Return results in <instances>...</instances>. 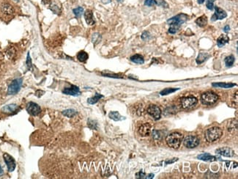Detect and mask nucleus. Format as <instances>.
Returning a JSON list of instances; mask_svg holds the SVG:
<instances>
[{"mask_svg":"<svg viewBox=\"0 0 238 179\" xmlns=\"http://www.w3.org/2000/svg\"><path fill=\"white\" fill-rule=\"evenodd\" d=\"M209 55L208 53L206 52H201L199 53V54L198 55L197 60H196V62H197V64H201L202 63H204L205 60H207L209 58Z\"/></svg>","mask_w":238,"mask_h":179,"instance_id":"412c9836","label":"nucleus"},{"mask_svg":"<svg viewBox=\"0 0 238 179\" xmlns=\"http://www.w3.org/2000/svg\"><path fill=\"white\" fill-rule=\"evenodd\" d=\"M62 93L64 94L73 96H78L81 94L79 88L76 85H71L70 87H66V88L63 90Z\"/></svg>","mask_w":238,"mask_h":179,"instance_id":"ddd939ff","label":"nucleus"},{"mask_svg":"<svg viewBox=\"0 0 238 179\" xmlns=\"http://www.w3.org/2000/svg\"><path fill=\"white\" fill-rule=\"evenodd\" d=\"M215 13L212 15V18H211V20L212 21H217V20L223 19L227 16V14H226V13L225 12V10H223V9L219 8V7L215 6Z\"/></svg>","mask_w":238,"mask_h":179,"instance_id":"9b49d317","label":"nucleus"},{"mask_svg":"<svg viewBox=\"0 0 238 179\" xmlns=\"http://www.w3.org/2000/svg\"><path fill=\"white\" fill-rule=\"evenodd\" d=\"M218 99V96L212 91H208L201 94V101L204 105H212L216 103Z\"/></svg>","mask_w":238,"mask_h":179,"instance_id":"20e7f679","label":"nucleus"},{"mask_svg":"<svg viewBox=\"0 0 238 179\" xmlns=\"http://www.w3.org/2000/svg\"><path fill=\"white\" fill-rule=\"evenodd\" d=\"M88 126L89 127L92 129H97V127H98L97 123H96L94 120L91 119H89L88 120Z\"/></svg>","mask_w":238,"mask_h":179,"instance_id":"2f4dec72","label":"nucleus"},{"mask_svg":"<svg viewBox=\"0 0 238 179\" xmlns=\"http://www.w3.org/2000/svg\"><path fill=\"white\" fill-rule=\"evenodd\" d=\"M197 159H199L202 160V161H205V162H215V161L217 160L215 156H212L211 154L210 153H201V154H199L197 156Z\"/></svg>","mask_w":238,"mask_h":179,"instance_id":"2eb2a0df","label":"nucleus"},{"mask_svg":"<svg viewBox=\"0 0 238 179\" xmlns=\"http://www.w3.org/2000/svg\"><path fill=\"white\" fill-rule=\"evenodd\" d=\"M73 11V13L75 14V16H76V17L79 18V17H81V16H82V14L83 13V8H81V7H79V8L74 9Z\"/></svg>","mask_w":238,"mask_h":179,"instance_id":"c756f323","label":"nucleus"},{"mask_svg":"<svg viewBox=\"0 0 238 179\" xmlns=\"http://www.w3.org/2000/svg\"><path fill=\"white\" fill-rule=\"evenodd\" d=\"M155 1L154 0H145L144 1V5H147V6L149 7H152L155 5Z\"/></svg>","mask_w":238,"mask_h":179,"instance_id":"4c0bfd02","label":"nucleus"},{"mask_svg":"<svg viewBox=\"0 0 238 179\" xmlns=\"http://www.w3.org/2000/svg\"><path fill=\"white\" fill-rule=\"evenodd\" d=\"M22 85V79H14L10 85H9L8 89V95H16L19 92Z\"/></svg>","mask_w":238,"mask_h":179,"instance_id":"39448f33","label":"nucleus"},{"mask_svg":"<svg viewBox=\"0 0 238 179\" xmlns=\"http://www.w3.org/2000/svg\"><path fill=\"white\" fill-rule=\"evenodd\" d=\"M2 173H3V170H2V169L1 165H0V175H1Z\"/></svg>","mask_w":238,"mask_h":179,"instance_id":"de8ad7c7","label":"nucleus"},{"mask_svg":"<svg viewBox=\"0 0 238 179\" xmlns=\"http://www.w3.org/2000/svg\"><path fill=\"white\" fill-rule=\"evenodd\" d=\"M161 133H160V131H158L154 130L153 132H152V137H153V138L155 139V140H160V139H161Z\"/></svg>","mask_w":238,"mask_h":179,"instance_id":"f704fd0d","label":"nucleus"},{"mask_svg":"<svg viewBox=\"0 0 238 179\" xmlns=\"http://www.w3.org/2000/svg\"><path fill=\"white\" fill-rule=\"evenodd\" d=\"M154 177V175L153 174H150L148 175V176H146V178H152Z\"/></svg>","mask_w":238,"mask_h":179,"instance_id":"a18cd8bd","label":"nucleus"},{"mask_svg":"<svg viewBox=\"0 0 238 179\" xmlns=\"http://www.w3.org/2000/svg\"><path fill=\"white\" fill-rule=\"evenodd\" d=\"M51 2H52V0H42V3L45 5H49Z\"/></svg>","mask_w":238,"mask_h":179,"instance_id":"79ce46f5","label":"nucleus"},{"mask_svg":"<svg viewBox=\"0 0 238 179\" xmlns=\"http://www.w3.org/2000/svg\"><path fill=\"white\" fill-rule=\"evenodd\" d=\"M2 11L3 13H5V15H12L14 13V9L12 7L11 5L8 4V3H5L2 5Z\"/></svg>","mask_w":238,"mask_h":179,"instance_id":"f3484780","label":"nucleus"},{"mask_svg":"<svg viewBox=\"0 0 238 179\" xmlns=\"http://www.w3.org/2000/svg\"><path fill=\"white\" fill-rule=\"evenodd\" d=\"M215 152L218 154L226 157H232L234 155V151L229 147L220 148L216 150Z\"/></svg>","mask_w":238,"mask_h":179,"instance_id":"4468645a","label":"nucleus"},{"mask_svg":"<svg viewBox=\"0 0 238 179\" xmlns=\"http://www.w3.org/2000/svg\"><path fill=\"white\" fill-rule=\"evenodd\" d=\"M103 97V96H102V95H101L99 93H95L94 96H93V97H92L90 98H89V99L87 100V101H88V103L90 104H94L97 103V102Z\"/></svg>","mask_w":238,"mask_h":179,"instance_id":"a878e982","label":"nucleus"},{"mask_svg":"<svg viewBox=\"0 0 238 179\" xmlns=\"http://www.w3.org/2000/svg\"><path fill=\"white\" fill-rule=\"evenodd\" d=\"M177 160H178L177 158H174L173 159H172V160H166V164H172V163H174V162H175L176 161H177Z\"/></svg>","mask_w":238,"mask_h":179,"instance_id":"a19ab883","label":"nucleus"},{"mask_svg":"<svg viewBox=\"0 0 238 179\" xmlns=\"http://www.w3.org/2000/svg\"><path fill=\"white\" fill-rule=\"evenodd\" d=\"M223 135V131L221 128L213 126L209 128L205 131L204 137L206 140L209 142H215L221 137Z\"/></svg>","mask_w":238,"mask_h":179,"instance_id":"f03ea898","label":"nucleus"},{"mask_svg":"<svg viewBox=\"0 0 238 179\" xmlns=\"http://www.w3.org/2000/svg\"><path fill=\"white\" fill-rule=\"evenodd\" d=\"M234 60H235V58H234V57L233 55H229V56L226 57L225 58V60H224L225 64H226V67L232 66V65H233L234 63Z\"/></svg>","mask_w":238,"mask_h":179,"instance_id":"cd10ccee","label":"nucleus"},{"mask_svg":"<svg viewBox=\"0 0 238 179\" xmlns=\"http://www.w3.org/2000/svg\"><path fill=\"white\" fill-rule=\"evenodd\" d=\"M101 2L103 4H108V3L112 2V0H101Z\"/></svg>","mask_w":238,"mask_h":179,"instance_id":"c03bdc74","label":"nucleus"},{"mask_svg":"<svg viewBox=\"0 0 238 179\" xmlns=\"http://www.w3.org/2000/svg\"><path fill=\"white\" fill-rule=\"evenodd\" d=\"M50 9L54 13H57V14L60 13V9L58 8V6H57V5H52V6L50 8Z\"/></svg>","mask_w":238,"mask_h":179,"instance_id":"c9c22d12","label":"nucleus"},{"mask_svg":"<svg viewBox=\"0 0 238 179\" xmlns=\"http://www.w3.org/2000/svg\"><path fill=\"white\" fill-rule=\"evenodd\" d=\"M182 107L184 109H190L197 104L198 100L194 96H186L183 97L180 100Z\"/></svg>","mask_w":238,"mask_h":179,"instance_id":"423d86ee","label":"nucleus"},{"mask_svg":"<svg viewBox=\"0 0 238 179\" xmlns=\"http://www.w3.org/2000/svg\"><path fill=\"white\" fill-rule=\"evenodd\" d=\"M108 117H109L111 119L114 120V121H120V120L125 119V117L121 116L120 115H119V113L118 112H116V111L111 112L109 114H108Z\"/></svg>","mask_w":238,"mask_h":179,"instance_id":"aec40b11","label":"nucleus"},{"mask_svg":"<svg viewBox=\"0 0 238 179\" xmlns=\"http://www.w3.org/2000/svg\"><path fill=\"white\" fill-rule=\"evenodd\" d=\"M204 1L205 0H197V2L199 4H203V3L204 2Z\"/></svg>","mask_w":238,"mask_h":179,"instance_id":"49530a36","label":"nucleus"},{"mask_svg":"<svg viewBox=\"0 0 238 179\" xmlns=\"http://www.w3.org/2000/svg\"><path fill=\"white\" fill-rule=\"evenodd\" d=\"M149 38H150V33H149L148 32H143L142 35H141V38H142L143 40L148 39Z\"/></svg>","mask_w":238,"mask_h":179,"instance_id":"ea45409f","label":"nucleus"},{"mask_svg":"<svg viewBox=\"0 0 238 179\" xmlns=\"http://www.w3.org/2000/svg\"><path fill=\"white\" fill-rule=\"evenodd\" d=\"M101 35L98 33H94L93 34V35H92V41L93 43H94V44H96L97 43H98V42L101 41Z\"/></svg>","mask_w":238,"mask_h":179,"instance_id":"473e14b6","label":"nucleus"},{"mask_svg":"<svg viewBox=\"0 0 238 179\" xmlns=\"http://www.w3.org/2000/svg\"><path fill=\"white\" fill-rule=\"evenodd\" d=\"M229 42V38L226 35H221L217 39V44L218 47H221V48L228 43Z\"/></svg>","mask_w":238,"mask_h":179,"instance_id":"a211bd4d","label":"nucleus"},{"mask_svg":"<svg viewBox=\"0 0 238 179\" xmlns=\"http://www.w3.org/2000/svg\"><path fill=\"white\" fill-rule=\"evenodd\" d=\"M136 178H146V175H145V173H143V172L140 171L139 172V173H136Z\"/></svg>","mask_w":238,"mask_h":179,"instance_id":"58836bf2","label":"nucleus"},{"mask_svg":"<svg viewBox=\"0 0 238 179\" xmlns=\"http://www.w3.org/2000/svg\"><path fill=\"white\" fill-rule=\"evenodd\" d=\"M27 66L29 69L32 68V60H31L30 54H27Z\"/></svg>","mask_w":238,"mask_h":179,"instance_id":"e433bc0d","label":"nucleus"},{"mask_svg":"<svg viewBox=\"0 0 238 179\" xmlns=\"http://www.w3.org/2000/svg\"><path fill=\"white\" fill-rule=\"evenodd\" d=\"M152 131V126L149 123L142 124L139 127V133L141 137H147Z\"/></svg>","mask_w":238,"mask_h":179,"instance_id":"f8f14e48","label":"nucleus"},{"mask_svg":"<svg viewBox=\"0 0 238 179\" xmlns=\"http://www.w3.org/2000/svg\"><path fill=\"white\" fill-rule=\"evenodd\" d=\"M229 30H230V27H229V25H226V26L223 28V30H224L225 32H228L229 31Z\"/></svg>","mask_w":238,"mask_h":179,"instance_id":"37998d69","label":"nucleus"},{"mask_svg":"<svg viewBox=\"0 0 238 179\" xmlns=\"http://www.w3.org/2000/svg\"><path fill=\"white\" fill-rule=\"evenodd\" d=\"M178 90H179V88H166L163 90L160 93V94H161V96H166V95L171 94L172 93L175 92V91Z\"/></svg>","mask_w":238,"mask_h":179,"instance_id":"c85d7f7f","label":"nucleus"},{"mask_svg":"<svg viewBox=\"0 0 238 179\" xmlns=\"http://www.w3.org/2000/svg\"><path fill=\"white\" fill-rule=\"evenodd\" d=\"M117 1H118V2H121L122 0H117Z\"/></svg>","mask_w":238,"mask_h":179,"instance_id":"09e8293b","label":"nucleus"},{"mask_svg":"<svg viewBox=\"0 0 238 179\" xmlns=\"http://www.w3.org/2000/svg\"><path fill=\"white\" fill-rule=\"evenodd\" d=\"M188 19V16L185 13L178 14L172 19L167 20V24L170 25L169 29V32L171 34H175L177 32L179 27L183 23H185Z\"/></svg>","mask_w":238,"mask_h":179,"instance_id":"f257e3e1","label":"nucleus"},{"mask_svg":"<svg viewBox=\"0 0 238 179\" xmlns=\"http://www.w3.org/2000/svg\"><path fill=\"white\" fill-rule=\"evenodd\" d=\"M76 114H77V112H76L75 109H66V110H64L62 112L63 115H65V117H68V118H73V117L75 116Z\"/></svg>","mask_w":238,"mask_h":179,"instance_id":"bb28decb","label":"nucleus"},{"mask_svg":"<svg viewBox=\"0 0 238 179\" xmlns=\"http://www.w3.org/2000/svg\"><path fill=\"white\" fill-rule=\"evenodd\" d=\"M3 158H4V160L5 162V163L7 164V167H8V171L9 172H12L15 170L16 168V162L14 160V159L10 156V155L8 154V153H4L3 155Z\"/></svg>","mask_w":238,"mask_h":179,"instance_id":"9d476101","label":"nucleus"},{"mask_svg":"<svg viewBox=\"0 0 238 179\" xmlns=\"http://www.w3.org/2000/svg\"><path fill=\"white\" fill-rule=\"evenodd\" d=\"M183 144L188 148H194L199 145V139L194 135H188L183 140Z\"/></svg>","mask_w":238,"mask_h":179,"instance_id":"0eeeda50","label":"nucleus"},{"mask_svg":"<svg viewBox=\"0 0 238 179\" xmlns=\"http://www.w3.org/2000/svg\"><path fill=\"white\" fill-rule=\"evenodd\" d=\"M183 140V135L179 132H173L166 137L167 145L174 149H177Z\"/></svg>","mask_w":238,"mask_h":179,"instance_id":"7ed1b4c3","label":"nucleus"},{"mask_svg":"<svg viewBox=\"0 0 238 179\" xmlns=\"http://www.w3.org/2000/svg\"><path fill=\"white\" fill-rule=\"evenodd\" d=\"M155 1V3L158 6L163 7L164 8H169V5L168 3L166 2L165 0H154Z\"/></svg>","mask_w":238,"mask_h":179,"instance_id":"7c9ffc66","label":"nucleus"},{"mask_svg":"<svg viewBox=\"0 0 238 179\" xmlns=\"http://www.w3.org/2000/svg\"><path fill=\"white\" fill-rule=\"evenodd\" d=\"M130 60L133 63H136V64H143L144 63V59L143 57V56H141V54H135V55L132 56L130 57Z\"/></svg>","mask_w":238,"mask_h":179,"instance_id":"b1692460","label":"nucleus"},{"mask_svg":"<svg viewBox=\"0 0 238 179\" xmlns=\"http://www.w3.org/2000/svg\"><path fill=\"white\" fill-rule=\"evenodd\" d=\"M195 22L198 26H199L200 27H204V26H206L207 24H208V18H207V16L205 15H203L200 16L199 18H198V19L196 20Z\"/></svg>","mask_w":238,"mask_h":179,"instance_id":"4be33fe9","label":"nucleus"},{"mask_svg":"<svg viewBox=\"0 0 238 179\" xmlns=\"http://www.w3.org/2000/svg\"><path fill=\"white\" fill-rule=\"evenodd\" d=\"M84 18H85V21H86L87 24L88 25H94L95 21L93 19V13H92V10H86V12L84 13Z\"/></svg>","mask_w":238,"mask_h":179,"instance_id":"dca6fc26","label":"nucleus"},{"mask_svg":"<svg viewBox=\"0 0 238 179\" xmlns=\"http://www.w3.org/2000/svg\"><path fill=\"white\" fill-rule=\"evenodd\" d=\"M212 87H221V88H231L234 87L236 85L233 83H223V82H217V83H212Z\"/></svg>","mask_w":238,"mask_h":179,"instance_id":"5701e85b","label":"nucleus"},{"mask_svg":"<svg viewBox=\"0 0 238 179\" xmlns=\"http://www.w3.org/2000/svg\"><path fill=\"white\" fill-rule=\"evenodd\" d=\"M18 109H19V107H18L17 105L9 104V105L5 106V107L2 109V111L5 113H12L16 112Z\"/></svg>","mask_w":238,"mask_h":179,"instance_id":"6ab92c4d","label":"nucleus"},{"mask_svg":"<svg viewBox=\"0 0 238 179\" xmlns=\"http://www.w3.org/2000/svg\"><path fill=\"white\" fill-rule=\"evenodd\" d=\"M89 58L88 54L84 51H81V52H79V54H77V59L79 60L81 63H84L86 62Z\"/></svg>","mask_w":238,"mask_h":179,"instance_id":"393cba45","label":"nucleus"},{"mask_svg":"<svg viewBox=\"0 0 238 179\" xmlns=\"http://www.w3.org/2000/svg\"><path fill=\"white\" fill-rule=\"evenodd\" d=\"M215 0H208V2H207V8H208V9H209V10H212L214 9V2H215Z\"/></svg>","mask_w":238,"mask_h":179,"instance_id":"72a5a7b5","label":"nucleus"},{"mask_svg":"<svg viewBox=\"0 0 238 179\" xmlns=\"http://www.w3.org/2000/svg\"><path fill=\"white\" fill-rule=\"evenodd\" d=\"M147 113L150 115L155 120H158L161 118V110L158 106L156 105H150L147 108Z\"/></svg>","mask_w":238,"mask_h":179,"instance_id":"6e6552de","label":"nucleus"},{"mask_svg":"<svg viewBox=\"0 0 238 179\" xmlns=\"http://www.w3.org/2000/svg\"><path fill=\"white\" fill-rule=\"evenodd\" d=\"M27 111L29 112V114L31 115L36 116L41 112V107H39V105L37 104L36 103H34V102H30V103L27 104Z\"/></svg>","mask_w":238,"mask_h":179,"instance_id":"1a4fd4ad","label":"nucleus"}]
</instances>
